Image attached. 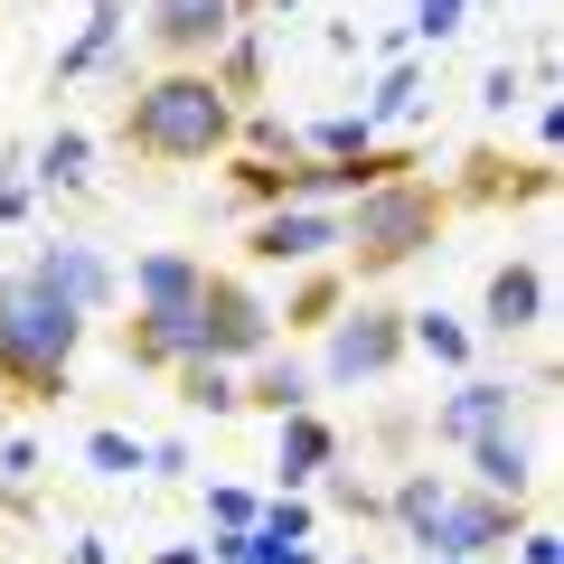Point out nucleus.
<instances>
[{
	"instance_id": "nucleus-29",
	"label": "nucleus",
	"mask_w": 564,
	"mask_h": 564,
	"mask_svg": "<svg viewBox=\"0 0 564 564\" xmlns=\"http://www.w3.org/2000/svg\"><path fill=\"white\" fill-rule=\"evenodd\" d=\"M254 489H217V499H207V518H217V527H254Z\"/></svg>"
},
{
	"instance_id": "nucleus-30",
	"label": "nucleus",
	"mask_w": 564,
	"mask_h": 564,
	"mask_svg": "<svg viewBox=\"0 0 564 564\" xmlns=\"http://www.w3.org/2000/svg\"><path fill=\"white\" fill-rule=\"evenodd\" d=\"M462 20H470V0H423V20H414V29H423V39H452Z\"/></svg>"
},
{
	"instance_id": "nucleus-37",
	"label": "nucleus",
	"mask_w": 564,
	"mask_h": 564,
	"mask_svg": "<svg viewBox=\"0 0 564 564\" xmlns=\"http://www.w3.org/2000/svg\"><path fill=\"white\" fill-rule=\"evenodd\" d=\"M358 564H367V555H358Z\"/></svg>"
},
{
	"instance_id": "nucleus-1",
	"label": "nucleus",
	"mask_w": 564,
	"mask_h": 564,
	"mask_svg": "<svg viewBox=\"0 0 564 564\" xmlns=\"http://www.w3.org/2000/svg\"><path fill=\"white\" fill-rule=\"evenodd\" d=\"M113 141L151 170H207L236 151V104L207 66H151V76H122Z\"/></svg>"
},
{
	"instance_id": "nucleus-31",
	"label": "nucleus",
	"mask_w": 564,
	"mask_h": 564,
	"mask_svg": "<svg viewBox=\"0 0 564 564\" xmlns=\"http://www.w3.org/2000/svg\"><path fill=\"white\" fill-rule=\"evenodd\" d=\"M518 95H527V76H518V66H489V85H480V104H489V113H508Z\"/></svg>"
},
{
	"instance_id": "nucleus-7",
	"label": "nucleus",
	"mask_w": 564,
	"mask_h": 564,
	"mask_svg": "<svg viewBox=\"0 0 564 564\" xmlns=\"http://www.w3.org/2000/svg\"><path fill=\"white\" fill-rule=\"evenodd\" d=\"M527 527V499H499V489H443V508H433V536H423V555H462V564H480V555H499L508 536Z\"/></svg>"
},
{
	"instance_id": "nucleus-33",
	"label": "nucleus",
	"mask_w": 564,
	"mask_h": 564,
	"mask_svg": "<svg viewBox=\"0 0 564 564\" xmlns=\"http://www.w3.org/2000/svg\"><path fill=\"white\" fill-rule=\"evenodd\" d=\"M29 217V180H0V226H20Z\"/></svg>"
},
{
	"instance_id": "nucleus-18",
	"label": "nucleus",
	"mask_w": 564,
	"mask_h": 564,
	"mask_svg": "<svg viewBox=\"0 0 564 564\" xmlns=\"http://www.w3.org/2000/svg\"><path fill=\"white\" fill-rule=\"evenodd\" d=\"M462 452H470V480L499 489V499H527V489H536V462H527L518 423H499V433H480V443H462Z\"/></svg>"
},
{
	"instance_id": "nucleus-24",
	"label": "nucleus",
	"mask_w": 564,
	"mask_h": 564,
	"mask_svg": "<svg viewBox=\"0 0 564 564\" xmlns=\"http://www.w3.org/2000/svg\"><path fill=\"white\" fill-rule=\"evenodd\" d=\"M414 104H423V66H414V57H395V66L377 76V95L358 104V113H367V122H404Z\"/></svg>"
},
{
	"instance_id": "nucleus-5",
	"label": "nucleus",
	"mask_w": 564,
	"mask_h": 564,
	"mask_svg": "<svg viewBox=\"0 0 564 564\" xmlns=\"http://www.w3.org/2000/svg\"><path fill=\"white\" fill-rule=\"evenodd\" d=\"M404 358H414V339H404V311L358 302V292H348V311L321 329V386H386Z\"/></svg>"
},
{
	"instance_id": "nucleus-8",
	"label": "nucleus",
	"mask_w": 564,
	"mask_h": 564,
	"mask_svg": "<svg viewBox=\"0 0 564 564\" xmlns=\"http://www.w3.org/2000/svg\"><path fill=\"white\" fill-rule=\"evenodd\" d=\"M236 20L245 0H141V47H151V66H207Z\"/></svg>"
},
{
	"instance_id": "nucleus-3",
	"label": "nucleus",
	"mask_w": 564,
	"mask_h": 564,
	"mask_svg": "<svg viewBox=\"0 0 564 564\" xmlns=\"http://www.w3.org/2000/svg\"><path fill=\"white\" fill-rule=\"evenodd\" d=\"M85 311L57 302L29 263L0 273V395L10 404H57L76 386V348H85Z\"/></svg>"
},
{
	"instance_id": "nucleus-12",
	"label": "nucleus",
	"mask_w": 564,
	"mask_h": 564,
	"mask_svg": "<svg viewBox=\"0 0 564 564\" xmlns=\"http://www.w3.org/2000/svg\"><path fill=\"white\" fill-rule=\"evenodd\" d=\"M527 386L508 377H462L443 404H433V443H480V433H499V423H518Z\"/></svg>"
},
{
	"instance_id": "nucleus-35",
	"label": "nucleus",
	"mask_w": 564,
	"mask_h": 564,
	"mask_svg": "<svg viewBox=\"0 0 564 564\" xmlns=\"http://www.w3.org/2000/svg\"><path fill=\"white\" fill-rule=\"evenodd\" d=\"M423 564H462V555H423Z\"/></svg>"
},
{
	"instance_id": "nucleus-22",
	"label": "nucleus",
	"mask_w": 564,
	"mask_h": 564,
	"mask_svg": "<svg viewBox=\"0 0 564 564\" xmlns=\"http://www.w3.org/2000/svg\"><path fill=\"white\" fill-rule=\"evenodd\" d=\"M404 339H414L433 367H470V348H480L462 321H452V311H404Z\"/></svg>"
},
{
	"instance_id": "nucleus-32",
	"label": "nucleus",
	"mask_w": 564,
	"mask_h": 564,
	"mask_svg": "<svg viewBox=\"0 0 564 564\" xmlns=\"http://www.w3.org/2000/svg\"><path fill=\"white\" fill-rule=\"evenodd\" d=\"M508 545H518V564H555V555H564V545H555V527H518Z\"/></svg>"
},
{
	"instance_id": "nucleus-25",
	"label": "nucleus",
	"mask_w": 564,
	"mask_h": 564,
	"mask_svg": "<svg viewBox=\"0 0 564 564\" xmlns=\"http://www.w3.org/2000/svg\"><path fill=\"white\" fill-rule=\"evenodd\" d=\"M85 462H95L104 480H132V470H151V443H132V433L95 423V433H85Z\"/></svg>"
},
{
	"instance_id": "nucleus-23",
	"label": "nucleus",
	"mask_w": 564,
	"mask_h": 564,
	"mask_svg": "<svg viewBox=\"0 0 564 564\" xmlns=\"http://www.w3.org/2000/svg\"><path fill=\"white\" fill-rule=\"evenodd\" d=\"M207 564H321L311 545H273V536H254V527H217L207 536Z\"/></svg>"
},
{
	"instance_id": "nucleus-10",
	"label": "nucleus",
	"mask_w": 564,
	"mask_h": 564,
	"mask_svg": "<svg viewBox=\"0 0 564 564\" xmlns=\"http://www.w3.org/2000/svg\"><path fill=\"white\" fill-rule=\"evenodd\" d=\"M29 273L57 292V302H76L85 321H104V311L122 302V273H113V254L104 245H85V236H47L39 254H29Z\"/></svg>"
},
{
	"instance_id": "nucleus-15",
	"label": "nucleus",
	"mask_w": 564,
	"mask_h": 564,
	"mask_svg": "<svg viewBox=\"0 0 564 564\" xmlns=\"http://www.w3.org/2000/svg\"><path fill=\"white\" fill-rule=\"evenodd\" d=\"M348 292H358V282H348V263H339V254L302 263V273H292V292L273 302V329H329V321L348 311Z\"/></svg>"
},
{
	"instance_id": "nucleus-20",
	"label": "nucleus",
	"mask_w": 564,
	"mask_h": 564,
	"mask_svg": "<svg viewBox=\"0 0 564 564\" xmlns=\"http://www.w3.org/2000/svg\"><path fill=\"white\" fill-rule=\"evenodd\" d=\"M170 395H180L188 414H236V367L226 358H180L170 367Z\"/></svg>"
},
{
	"instance_id": "nucleus-13",
	"label": "nucleus",
	"mask_w": 564,
	"mask_h": 564,
	"mask_svg": "<svg viewBox=\"0 0 564 564\" xmlns=\"http://www.w3.org/2000/svg\"><path fill=\"white\" fill-rule=\"evenodd\" d=\"M282 443H273V489H311L329 462H339V423L321 414V404H302V414H273Z\"/></svg>"
},
{
	"instance_id": "nucleus-19",
	"label": "nucleus",
	"mask_w": 564,
	"mask_h": 564,
	"mask_svg": "<svg viewBox=\"0 0 564 564\" xmlns=\"http://www.w3.org/2000/svg\"><path fill=\"white\" fill-rule=\"evenodd\" d=\"M29 180H39L47 198H57V188H85V180H95V141H85L76 122H57V132L29 151Z\"/></svg>"
},
{
	"instance_id": "nucleus-16",
	"label": "nucleus",
	"mask_w": 564,
	"mask_h": 564,
	"mask_svg": "<svg viewBox=\"0 0 564 564\" xmlns=\"http://www.w3.org/2000/svg\"><path fill=\"white\" fill-rule=\"evenodd\" d=\"M207 76H217V85H226V104L245 113V104L263 95V76H273V47H263V29H254V20H236V29H226V47L207 57Z\"/></svg>"
},
{
	"instance_id": "nucleus-28",
	"label": "nucleus",
	"mask_w": 564,
	"mask_h": 564,
	"mask_svg": "<svg viewBox=\"0 0 564 564\" xmlns=\"http://www.w3.org/2000/svg\"><path fill=\"white\" fill-rule=\"evenodd\" d=\"M29 480H39V443H10V452H0V489L29 499Z\"/></svg>"
},
{
	"instance_id": "nucleus-26",
	"label": "nucleus",
	"mask_w": 564,
	"mask_h": 564,
	"mask_svg": "<svg viewBox=\"0 0 564 564\" xmlns=\"http://www.w3.org/2000/svg\"><path fill=\"white\" fill-rule=\"evenodd\" d=\"M367 141H377V122L367 113H321L302 132V151H321V161H348V151H367Z\"/></svg>"
},
{
	"instance_id": "nucleus-14",
	"label": "nucleus",
	"mask_w": 564,
	"mask_h": 564,
	"mask_svg": "<svg viewBox=\"0 0 564 564\" xmlns=\"http://www.w3.org/2000/svg\"><path fill=\"white\" fill-rule=\"evenodd\" d=\"M302 404H321V367L282 358V348H263L236 377V414H302Z\"/></svg>"
},
{
	"instance_id": "nucleus-17",
	"label": "nucleus",
	"mask_w": 564,
	"mask_h": 564,
	"mask_svg": "<svg viewBox=\"0 0 564 564\" xmlns=\"http://www.w3.org/2000/svg\"><path fill=\"white\" fill-rule=\"evenodd\" d=\"M122 10H132V0H95V10H85V29L76 39L57 47V85H76V76H95V66H113V47H122Z\"/></svg>"
},
{
	"instance_id": "nucleus-2",
	"label": "nucleus",
	"mask_w": 564,
	"mask_h": 564,
	"mask_svg": "<svg viewBox=\"0 0 564 564\" xmlns=\"http://www.w3.org/2000/svg\"><path fill=\"white\" fill-rule=\"evenodd\" d=\"M452 188L443 180H423V170H395V180H377V188H358V198L339 207V263H348V282H395V273H414L433 245L452 236Z\"/></svg>"
},
{
	"instance_id": "nucleus-36",
	"label": "nucleus",
	"mask_w": 564,
	"mask_h": 564,
	"mask_svg": "<svg viewBox=\"0 0 564 564\" xmlns=\"http://www.w3.org/2000/svg\"><path fill=\"white\" fill-rule=\"evenodd\" d=\"M85 10H95V0H85Z\"/></svg>"
},
{
	"instance_id": "nucleus-34",
	"label": "nucleus",
	"mask_w": 564,
	"mask_h": 564,
	"mask_svg": "<svg viewBox=\"0 0 564 564\" xmlns=\"http://www.w3.org/2000/svg\"><path fill=\"white\" fill-rule=\"evenodd\" d=\"M151 564H207V545H161Z\"/></svg>"
},
{
	"instance_id": "nucleus-11",
	"label": "nucleus",
	"mask_w": 564,
	"mask_h": 564,
	"mask_svg": "<svg viewBox=\"0 0 564 564\" xmlns=\"http://www.w3.org/2000/svg\"><path fill=\"white\" fill-rule=\"evenodd\" d=\"M545 263L536 254H508L499 273L480 282V339H527V329H545Z\"/></svg>"
},
{
	"instance_id": "nucleus-9",
	"label": "nucleus",
	"mask_w": 564,
	"mask_h": 564,
	"mask_svg": "<svg viewBox=\"0 0 564 564\" xmlns=\"http://www.w3.org/2000/svg\"><path fill=\"white\" fill-rule=\"evenodd\" d=\"M452 207H536V198H555V161H508L499 141H480V151H470L462 170H452Z\"/></svg>"
},
{
	"instance_id": "nucleus-6",
	"label": "nucleus",
	"mask_w": 564,
	"mask_h": 564,
	"mask_svg": "<svg viewBox=\"0 0 564 564\" xmlns=\"http://www.w3.org/2000/svg\"><path fill=\"white\" fill-rule=\"evenodd\" d=\"M321 254H339V207L292 198V207H254L245 217V273H302Z\"/></svg>"
},
{
	"instance_id": "nucleus-21",
	"label": "nucleus",
	"mask_w": 564,
	"mask_h": 564,
	"mask_svg": "<svg viewBox=\"0 0 564 564\" xmlns=\"http://www.w3.org/2000/svg\"><path fill=\"white\" fill-rule=\"evenodd\" d=\"M443 489H452V480H433V470H395V489H386V518H395L404 536L423 545V536H433V508H443Z\"/></svg>"
},
{
	"instance_id": "nucleus-4",
	"label": "nucleus",
	"mask_w": 564,
	"mask_h": 564,
	"mask_svg": "<svg viewBox=\"0 0 564 564\" xmlns=\"http://www.w3.org/2000/svg\"><path fill=\"white\" fill-rule=\"evenodd\" d=\"M273 302H263V282L245 263H207L198 282V311H188V358H226V367H254L273 348Z\"/></svg>"
},
{
	"instance_id": "nucleus-27",
	"label": "nucleus",
	"mask_w": 564,
	"mask_h": 564,
	"mask_svg": "<svg viewBox=\"0 0 564 564\" xmlns=\"http://www.w3.org/2000/svg\"><path fill=\"white\" fill-rule=\"evenodd\" d=\"M254 536H273V545H302V536H311V499H302V489H273V499L254 508Z\"/></svg>"
}]
</instances>
